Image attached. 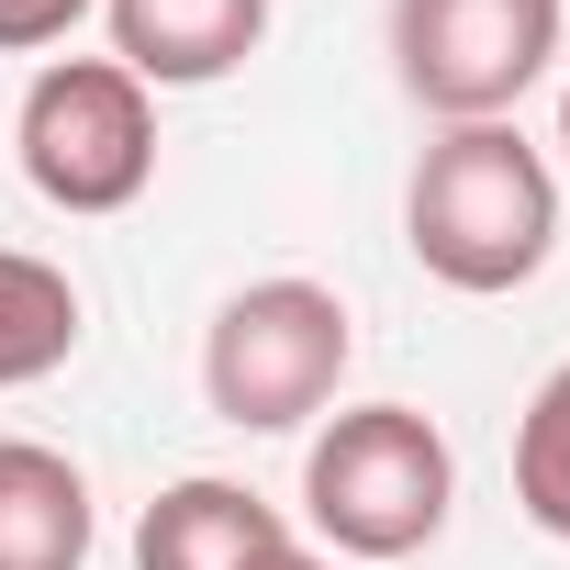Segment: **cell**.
Listing matches in <instances>:
<instances>
[{"mask_svg": "<svg viewBox=\"0 0 570 570\" xmlns=\"http://www.w3.org/2000/svg\"><path fill=\"white\" fill-rule=\"evenodd\" d=\"M79 358V279L57 257L0 246V392H35Z\"/></svg>", "mask_w": 570, "mask_h": 570, "instance_id": "cell-9", "label": "cell"}, {"mask_svg": "<svg viewBox=\"0 0 570 570\" xmlns=\"http://www.w3.org/2000/svg\"><path fill=\"white\" fill-rule=\"evenodd\" d=\"M514 503H525L537 537L570 548V358L537 381V403H525V425H514Z\"/></svg>", "mask_w": 570, "mask_h": 570, "instance_id": "cell-10", "label": "cell"}, {"mask_svg": "<svg viewBox=\"0 0 570 570\" xmlns=\"http://www.w3.org/2000/svg\"><path fill=\"white\" fill-rule=\"evenodd\" d=\"M559 146H570V90H559Z\"/></svg>", "mask_w": 570, "mask_h": 570, "instance_id": "cell-12", "label": "cell"}, {"mask_svg": "<svg viewBox=\"0 0 570 570\" xmlns=\"http://www.w3.org/2000/svg\"><path fill=\"white\" fill-rule=\"evenodd\" d=\"M303 503L336 559H414L459 503V459L414 403H347L303 448Z\"/></svg>", "mask_w": 570, "mask_h": 570, "instance_id": "cell-2", "label": "cell"}, {"mask_svg": "<svg viewBox=\"0 0 570 570\" xmlns=\"http://www.w3.org/2000/svg\"><path fill=\"white\" fill-rule=\"evenodd\" d=\"M268 548H292V525H279V503H257L246 481H168L146 514H135V570H257Z\"/></svg>", "mask_w": 570, "mask_h": 570, "instance_id": "cell-7", "label": "cell"}, {"mask_svg": "<svg viewBox=\"0 0 570 570\" xmlns=\"http://www.w3.org/2000/svg\"><path fill=\"white\" fill-rule=\"evenodd\" d=\"M101 23L146 90H213L268 46V0H101Z\"/></svg>", "mask_w": 570, "mask_h": 570, "instance_id": "cell-6", "label": "cell"}, {"mask_svg": "<svg viewBox=\"0 0 570 570\" xmlns=\"http://www.w3.org/2000/svg\"><path fill=\"white\" fill-rule=\"evenodd\" d=\"M90 12H101V0H0V57H46V46H68Z\"/></svg>", "mask_w": 570, "mask_h": 570, "instance_id": "cell-11", "label": "cell"}, {"mask_svg": "<svg viewBox=\"0 0 570 570\" xmlns=\"http://www.w3.org/2000/svg\"><path fill=\"white\" fill-rule=\"evenodd\" d=\"M570 0H392V79L436 124H514V101L559 68Z\"/></svg>", "mask_w": 570, "mask_h": 570, "instance_id": "cell-5", "label": "cell"}, {"mask_svg": "<svg viewBox=\"0 0 570 570\" xmlns=\"http://www.w3.org/2000/svg\"><path fill=\"white\" fill-rule=\"evenodd\" d=\"M90 481L46 436H0V570H90Z\"/></svg>", "mask_w": 570, "mask_h": 570, "instance_id": "cell-8", "label": "cell"}, {"mask_svg": "<svg viewBox=\"0 0 570 570\" xmlns=\"http://www.w3.org/2000/svg\"><path fill=\"white\" fill-rule=\"evenodd\" d=\"M347 358H358L347 303L325 292V279L279 268V279H246V292L213 314V336H202V403L235 436H292V425H314L336 403Z\"/></svg>", "mask_w": 570, "mask_h": 570, "instance_id": "cell-3", "label": "cell"}, {"mask_svg": "<svg viewBox=\"0 0 570 570\" xmlns=\"http://www.w3.org/2000/svg\"><path fill=\"white\" fill-rule=\"evenodd\" d=\"M403 246L470 303L525 292L559 246V168L525 146V124H436V146L403 179Z\"/></svg>", "mask_w": 570, "mask_h": 570, "instance_id": "cell-1", "label": "cell"}, {"mask_svg": "<svg viewBox=\"0 0 570 570\" xmlns=\"http://www.w3.org/2000/svg\"><path fill=\"white\" fill-rule=\"evenodd\" d=\"M12 157L35 179V202L57 213H124L157 179V90L112 57H46L23 112H12Z\"/></svg>", "mask_w": 570, "mask_h": 570, "instance_id": "cell-4", "label": "cell"}]
</instances>
